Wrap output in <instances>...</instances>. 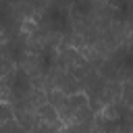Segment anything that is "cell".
Returning a JSON list of instances; mask_svg holds the SVG:
<instances>
[{"label": "cell", "mask_w": 133, "mask_h": 133, "mask_svg": "<svg viewBox=\"0 0 133 133\" xmlns=\"http://www.w3.org/2000/svg\"><path fill=\"white\" fill-rule=\"evenodd\" d=\"M56 64L58 66H62L64 71H69L77 81H81L83 77H87L91 71H96L73 46H69V44H62L60 48H58V52H56Z\"/></svg>", "instance_id": "6da1fadb"}, {"label": "cell", "mask_w": 133, "mask_h": 133, "mask_svg": "<svg viewBox=\"0 0 133 133\" xmlns=\"http://www.w3.org/2000/svg\"><path fill=\"white\" fill-rule=\"evenodd\" d=\"M44 91H60L66 96H75V94H81V85L69 71L54 64L44 79Z\"/></svg>", "instance_id": "7a4b0ae2"}, {"label": "cell", "mask_w": 133, "mask_h": 133, "mask_svg": "<svg viewBox=\"0 0 133 133\" xmlns=\"http://www.w3.org/2000/svg\"><path fill=\"white\" fill-rule=\"evenodd\" d=\"M0 133H27V131L12 118V121H6V123L0 127Z\"/></svg>", "instance_id": "3957f363"}, {"label": "cell", "mask_w": 133, "mask_h": 133, "mask_svg": "<svg viewBox=\"0 0 133 133\" xmlns=\"http://www.w3.org/2000/svg\"><path fill=\"white\" fill-rule=\"evenodd\" d=\"M15 118V110H12V106H8V104H0V127L6 123V121H12Z\"/></svg>", "instance_id": "277c9868"}]
</instances>
